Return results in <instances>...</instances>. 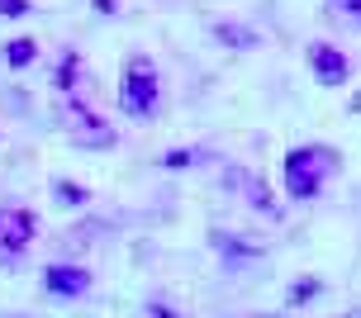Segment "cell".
I'll return each mask as SVG.
<instances>
[{
	"mask_svg": "<svg viewBox=\"0 0 361 318\" xmlns=\"http://www.w3.org/2000/svg\"><path fill=\"white\" fill-rule=\"evenodd\" d=\"M328 10L343 19V24H352V29H361V0H328Z\"/></svg>",
	"mask_w": 361,
	"mask_h": 318,
	"instance_id": "9c48e42d",
	"label": "cell"
},
{
	"mask_svg": "<svg viewBox=\"0 0 361 318\" xmlns=\"http://www.w3.org/2000/svg\"><path fill=\"white\" fill-rule=\"evenodd\" d=\"M238 318H281V314H238Z\"/></svg>",
	"mask_w": 361,
	"mask_h": 318,
	"instance_id": "9a60e30c",
	"label": "cell"
},
{
	"mask_svg": "<svg viewBox=\"0 0 361 318\" xmlns=\"http://www.w3.org/2000/svg\"><path fill=\"white\" fill-rule=\"evenodd\" d=\"M190 161H195V152H166V157H162V166L180 171V166H190Z\"/></svg>",
	"mask_w": 361,
	"mask_h": 318,
	"instance_id": "7c38bea8",
	"label": "cell"
},
{
	"mask_svg": "<svg viewBox=\"0 0 361 318\" xmlns=\"http://www.w3.org/2000/svg\"><path fill=\"white\" fill-rule=\"evenodd\" d=\"M243 185H247V195H252V204H257L262 214H267V219H281V204L271 200V190L262 185V181H257V176H243Z\"/></svg>",
	"mask_w": 361,
	"mask_h": 318,
	"instance_id": "52a82bcc",
	"label": "cell"
},
{
	"mask_svg": "<svg viewBox=\"0 0 361 318\" xmlns=\"http://www.w3.org/2000/svg\"><path fill=\"white\" fill-rule=\"evenodd\" d=\"M53 190L62 195V204H81V200H86V190H76V185H67V181H57Z\"/></svg>",
	"mask_w": 361,
	"mask_h": 318,
	"instance_id": "8fae6325",
	"label": "cell"
},
{
	"mask_svg": "<svg viewBox=\"0 0 361 318\" xmlns=\"http://www.w3.org/2000/svg\"><path fill=\"white\" fill-rule=\"evenodd\" d=\"M162 100V81H157V67L147 57H128L124 62V81H119V109L128 119H152V109Z\"/></svg>",
	"mask_w": 361,
	"mask_h": 318,
	"instance_id": "6da1fadb",
	"label": "cell"
},
{
	"mask_svg": "<svg viewBox=\"0 0 361 318\" xmlns=\"http://www.w3.org/2000/svg\"><path fill=\"white\" fill-rule=\"evenodd\" d=\"M43 290L57 295V300H76V295L90 290V271H81V266H48L43 271Z\"/></svg>",
	"mask_w": 361,
	"mask_h": 318,
	"instance_id": "3957f363",
	"label": "cell"
},
{
	"mask_svg": "<svg viewBox=\"0 0 361 318\" xmlns=\"http://www.w3.org/2000/svg\"><path fill=\"white\" fill-rule=\"evenodd\" d=\"M309 67L319 76V86H343L347 81V57L333 48V43H314L309 48Z\"/></svg>",
	"mask_w": 361,
	"mask_h": 318,
	"instance_id": "5b68a950",
	"label": "cell"
},
{
	"mask_svg": "<svg viewBox=\"0 0 361 318\" xmlns=\"http://www.w3.org/2000/svg\"><path fill=\"white\" fill-rule=\"evenodd\" d=\"M338 166V157L328 152V147H295L286 157V190L290 200H314V195L324 190L328 171Z\"/></svg>",
	"mask_w": 361,
	"mask_h": 318,
	"instance_id": "7a4b0ae2",
	"label": "cell"
},
{
	"mask_svg": "<svg viewBox=\"0 0 361 318\" xmlns=\"http://www.w3.org/2000/svg\"><path fill=\"white\" fill-rule=\"evenodd\" d=\"M214 34H219V43H228V48H238V53H243V48H257V34L247 29V24H219Z\"/></svg>",
	"mask_w": 361,
	"mask_h": 318,
	"instance_id": "8992f818",
	"label": "cell"
},
{
	"mask_svg": "<svg viewBox=\"0 0 361 318\" xmlns=\"http://www.w3.org/2000/svg\"><path fill=\"white\" fill-rule=\"evenodd\" d=\"M29 243H34V214L29 209H5L0 214V247L19 257Z\"/></svg>",
	"mask_w": 361,
	"mask_h": 318,
	"instance_id": "277c9868",
	"label": "cell"
},
{
	"mask_svg": "<svg viewBox=\"0 0 361 318\" xmlns=\"http://www.w3.org/2000/svg\"><path fill=\"white\" fill-rule=\"evenodd\" d=\"M34 57H38L34 38H15V43H5V62H10V67H29Z\"/></svg>",
	"mask_w": 361,
	"mask_h": 318,
	"instance_id": "ba28073f",
	"label": "cell"
},
{
	"mask_svg": "<svg viewBox=\"0 0 361 318\" xmlns=\"http://www.w3.org/2000/svg\"><path fill=\"white\" fill-rule=\"evenodd\" d=\"M0 15L5 19H24L29 15V0H0Z\"/></svg>",
	"mask_w": 361,
	"mask_h": 318,
	"instance_id": "30bf717a",
	"label": "cell"
},
{
	"mask_svg": "<svg viewBox=\"0 0 361 318\" xmlns=\"http://www.w3.org/2000/svg\"><path fill=\"white\" fill-rule=\"evenodd\" d=\"M352 114H361V90H357V95H352Z\"/></svg>",
	"mask_w": 361,
	"mask_h": 318,
	"instance_id": "5bb4252c",
	"label": "cell"
},
{
	"mask_svg": "<svg viewBox=\"0 0 361 318\" xmlns=\"http://www.w3.org/2000/svg\"><path fill=\"white\" fill-rule=\"evenodd\" d=\"M138 318H176V309H166V304H147Z\"/></svg>",
	"mask_w": 361,
	"mask_h": 318,
	"instance_id": "4fadbf2b",
	"label": "cell"
}]
</instances>
